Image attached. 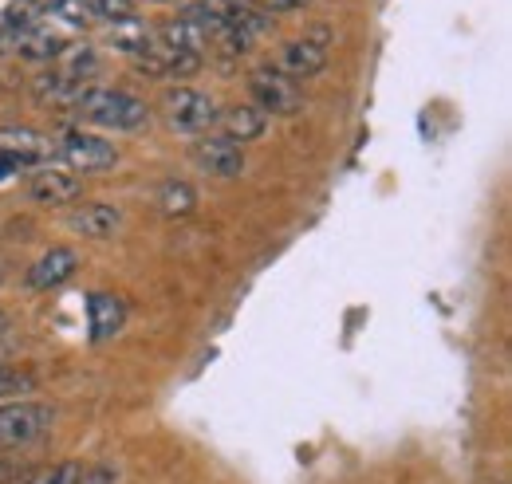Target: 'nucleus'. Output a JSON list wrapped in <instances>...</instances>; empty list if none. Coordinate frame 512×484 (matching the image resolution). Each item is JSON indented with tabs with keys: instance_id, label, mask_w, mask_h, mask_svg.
<instances>
[{
	"instance_id": "nucleus-1",
	"label": "nucleus",
	"mask_w": 512,
	"mask_h": 484,
	"mask_svg": "<svg viewBox=\"0 0 512 484\" xmlns=\"http://www.w3.org/2000/svg\"><path fill=\"white\" fill-rule=\"evenodd\" d=\"M71 111L103 130H142L150 122L146 99L130 95L123 87H103V83H87Z\"/></svg>"
},
{
	"instance_id": "nucleus-2",
	"label": "nucleus",
	"mask_w": 512,
	"mask_h": 484,
	"mask_svg": "<svg viewBox=\"0 0 512 484\" xmlns=\"http://www.w3.org/2000/svg\"><path fill=\"white\" fill-rule=\"evenodd\" d=\"M158 107H162V119H166V126L174 134H193V138L213 134L217 130V115H221L213 95H205L197 87H166Z\"/></svg>"
},
{
	"instance_id": "nucleus-3",
	"label": "nucleus",
	"mask_w": 512,
	"mask_h": 484,
	"mask_svg": "<svg viewBox=\"0 0 512 484\" xmlns=\"http://www.w3.org/2000/svg\"><path fill=\"white\" fill-rule=\"evenodd\" d=\"M56 425V410L44 402H4L0 406V453L40 441Z\"/></svg>"
},
{
	"instance_id": "nucleus-4",
	"label": "nucleus",
	"mask_w": 512,
	"mask_h": 484,
	"mask_svg": "<svg viewBox=\"0 0 512 484\" xmlns=\"http://www.w3.org/2000/svg\"><path fill=\"white\" fill-rule=\"evenodd\" d=\"M56 154H60V162H64L67 170H75V174H107L119 162L115 142H107V138H99L91 130H67L64 138H60V146H56Z\"/></svg>"
},
{
	"instance_id": "nucleus-5",
	"label": "nucleus",
	"mask_w": 512,
	"mask_h": 484,
	"mask_svg": "<svg viewBox=\"0 0 512 484\" xmlns=\"http://www.w3.org/2000/svg\"><path fill=\"white\" fill-rule=\"evenodd\" d=\"M249 95H253V107H260L268 119L272 115H296L304 107V95H300L296 79H288L276 67H253L249 71Z\"/></svg>"
},
{
	"instance_id": "nucleus-6",
	"label": "nucleus",
	"mask_w": 512,
	"mask_h": 484,
	"mask_svg": "<svg viewBox=\"0 0 512 484\" xmlns=\"http://www.w3.org/2000/svg\"><path fill=\"white\" fill-rule=\"evenodd\" d=\"M83 193V178L75 170H67L64 162H40L28 174V197L44 209H64Z\"/></svg>"
},
{
	"instance_id": "nucleus-7",
	"label": "nucleus",
	"mask_w": 512,
	"mask_h": 484,
	"mask_svg": "<svg viewBox=\"0 0 512 484\" xmlns=\"http://www.w3.org/2000/svg\"><path fill=\"white\" fill-rule=\"evenodd\" d=\"M190 158L201 174L221 178V182H229V178H241V174H245V150H241L237 142L221 138V134H201V138H193Z\"/></svg>"
},
{
	"instance_id": "nucleus-8",
	"label": "nucleus",
	"mask_w": 512,
	"mask_h": 484,
	"mask_svg": "<svg viewBox=\"0 0 512 484\" xmlns=\"http://www.w3.org/2000/svg\"><path fill=\"white\" fill-rule=\"evenodd\" d=\"M327 28H316L312 36H296L284 40L276 52V71H284L288 79H312L327 67Z\"/></svg>"
},
{
	"instance_id": "nucleus-9",
	"label": "nucleus",
	"mask_w": 512,
	"mask_h": 484,
	"mask_svg": "<svg viewBox=\"0 0 512 484\" xmlns=\"http://www.w3.org/2000/svg\"><path fill=\"white\" fill-rule=\"evenodd\" d=\"M79 264H83V256H79L71 244H52V248L28 268L24 284H28L32 292H56V288H64L67 280L79 272Z\"/></svg>"
},
{
	"instance_id": "nucleus-10",
	"label": "nucleus",
	"mask_w": 512,
	"mask_h": 484,
	"mask_svg": "<svg viewBox=\"0 0 512 484\" xmlns=\"http://www.w3.org/2000/svg\"><path fill=\"white\" fill-rule=\"evenodd\" d=\"M138 67L154 79H186V75H197L201 71V56L197 52H186V48H174L158 36H150L146 52L138 56Z\"/></svg>"
},
{
	"instance_id": "nucleus-11",
	"label": "nucleus",
	"mask_w": 512,
	"mask_h": 484,
	"mask_svg": "<svg viewBox=\"0 0 512 484\" xmlns=\"http://www.w3.org/2000/svg\"><path fill=\"white\" fill-rule=\"evenodd\" d=\"M67 225L71 233L87 237V241H111L119 229H123V213L115 205H103V201H87V205H75L67 213Z\"/></svg>"
},
{
	"instance_id": "nucleus-12",
	"label": "nucleus",
	"mask_w": 512,
	"mask_h": 484,
	"mask_svg": "<svg viewBox=\"0 0 512 484\" xmlns=\"http://www.w3.org/2000/svg\"><path fill=\"white\" fill-rule=\"evenodd\" d=\"M264 130H268V115L260 107H253V103H233V107H225L217 115V134L237 142V146L264 138Z\"/></svg>"
},
{
	"instance_id": "nucleus-13",
	"label": "nucleus",
	"mask_w": 512,
	"mask_h": 484,
	"mask_svg": "<svg viewBox=\"0 0 512 484\" xmlns=\"http://www.w3.org/2000/svg\"><path fill=\"white\" fill-rule=\"evenodd\" d=\"M123 323H127V300L123 296H115V292H91L87 296V327H91L95 343L119 335Z\"/></svg>"
},
{
	"instance_id": "nucleus-14",
	"label": "nucleus",
	"mask_w": 512,
	"mask_h": 484,
	"mask_svg": "<svg viewBox=\"0 0 512 484\" xmlns=\"http://www.w3.org/2000/svg\"><path fill=\"white\" fill-rule=\"evenodd\" d=\"M83 87H87V79H75V75H67L60 67H48L44 75H36L32 95L44 107H75V99L83 95Z\"/></svg>"
},
{
	"instance_id": "nucleus-15",
	"label": "nucleus",
	"mask_w": 512,
	"mask_h": 484,
	"mask_svg": "<svg viewBox=\"0 0 512 484\" xmlns=\"http://www.w3.org/2000/svg\"><path fill=\"white\" fill-rule=\"evenodd\" d=\"M0 154H8L20 166H40V158L48 154V138H40L28 126H0Z\"/></svg>"
},
{
	"instance_id": "nucleus-16",
	"label": "nucleus",
	"mask_w": 512,
	"mask_h": 484,
	"mask_svg": "<svg viewBox=\"0 0 512 484\" xmlns=\"http://www.w3.org/2000/svg\"><path fill=\"white\" fill-rule=\"evenodd\" d=\"M67 44H71V40H64L60 32H52L48 24H36V28H28V32L16 36V52H20L24 60H40V63L60 60V52H64Z\"/></svg>"
},
{
	"instance_id": "nucleus-17",
	"label": "nucleus",
	"mask_w": 512,
	"mask_h": 484,
	"mask_svg": "<svg viewBox=\"0 0 512 484\" xmlns=\"http://www.w3.org/2000/svg\"><path fill=\"white\" fill-rule=\"evenodd\" d=\"M150 36H154V28H146L142 20H119V24H107L103 44H107L111 52H123V56H134V60H138V56L146 52Z\"/></svg>"
},
{
	"instance_id": "nucleus-18",
	"label": "nucleus",
	"mask_w": 512,
	"mask_h": 484,
	"mask_svg": "<svg viewBox=\"0 0 512 484\" xmlns=\"http://www.w3.org/2000/svg\"><path fill=\"white\" fill-rule=\"evenodd\" d=\"M158 209H162L170 221L190 217L193 209H197V189H193L186 178H170V182H162V189H158Z\"/></svg>"
},
{
	"instance_id": "nucleus-19",
	"label": "nucleus",
	"mask_w": 512,
	"mask_h": 484,
	"mask_svg": "<svg viewBox=\"0 0 512 484\" xmlns=\"http://www.w3.org/2000/svg\"><path fill=\"white\" fill-rule=\"evenodd\" d=\"M48 12H52V0H12V4L4 8V24H0V28H8V32H28V28L44 24Z\"/></svg>"
},
{
	"instance_id": "nucleus-20",
	"label": "nucleus",
	"mask_w": 512,
	"mask_h": 484,
	"mask_svg": "<svg viewBox=\"0 0 512 484\" xmlns=\"http://www.w3.org/2000/svg\"><path fill=\"white\" fill-rule=\"evenodd\" d=\"M83 465L79 461H56L48 469H28L24 477H16L12 484H79Z\"/></svg>"
},
{
	"instance_id": "nucleus-21",
	"label": "nucleus",
	"mask_w": 512,
	"mask_h": 484,
	"mask_svg": "<svg viewBox=\"0 0 512 484\" xmlns=\"http://www.w3.org/2000/svg\"><path fill=\"white\" fill-rule=\"evenodd\" d=\"M56 20H64L67 28H91L95 24V8L91 0H52V12Z\"/></svg>"
},
{
	"instance_id": "nucleus-22",
	"label": "nucleus",
	"mask_w": 512,
	"mask_h": 484,
	"mask_svg": "<svg viewBox=\"0 0 512 484\" xmlns=\"http://www.w3.org/2000/svg\"><path fill=\"white\" fill-rule=\"evenodd\" d=\"M95 20L119 24V20H138V0H91Z\"/></svg>"
},
{
	"instance_id": "nucleus-23",
	"label": "nucleus",
	"mask_w": 512,
	"mask_h": 484,
	"mask_svg": "<svg viewBox=\"0 0 512 484\" xmlns=\"http://www.w3.org/2000/svg\"><path fill=\"white\" fill-rule=\"evenodd\" d=\"M20 386H28V374H20V370L0 363V394H12V390H20Z\"/></svg>"
},
{
	"instance_id": "nucleus-24",
	"label": "nucleus",
	"mask_w": 512,
	"mask_h": 484,
	"mask_svg": "<svg viewBox=\"0 0 512 484\" xmlns=\"http://www.w3.org/2000/svg\"><path fill=\"white\" fill-rule=\"evenodd\" d=\"M256 12H296V8H304L308 0H249Z\"/></svg>"
},
{
	"instance_id": "nucleus-25",
	"label": "nucleus",
	"mask_w": 512,
	"mask_h": 484,
	"mask_svg": "<svg viewBox=\"0 0 512 484\" xmlns=\"http://www.w3.org/2000/svg\"><path fill=\"white\" fill-rule=\"evenodd\" d=\"M79 484H115V469H107V465H99V469H83Z\"/></svg>"
},
{
	"instance_id": "nucleus-26",
	"label": "nucleus",
	"mask_w": 512,
	"mask_h": 484,
	"mask_svg": "<svg viewBox=\"0 0 512 484\" xmlns=\"http://www.w3.org/2000/svg\"><path fill=\"white\" fill-rule=\"evenodd\" d=\"M24 473H28V469H20V473H16V465H8V461H0V484H12V481H16V477H24Z\"/></svg>"
},
{
	"instance_id": "nucleus-27",
	"label": "nucleus",
	"mask_w": 512,
	"mask_h": 484,
	"mask_svg": "<svg viewBox=\"0 0 512 484\" xmlns=\"http://www.w3.org/2000/svg\"><path fill=\"white\" fill-rule=\"evenodd\" d=\"M16 170H20V162H12L8 154H0V182H8V178H12Z\"/></svg>"
},
{
	"instance_id": "nucleus-28",
	"label": "nucleus",
	"mask_w": 512,
	"mask_h": 484,
	"mask_svg": "<svg viewBox=\"0 0 512 484\" xmlns=\"http://www.w3.org/2000/svg\"><path fill=\"white\" fill-rule=\"evenodd\" d=\"M8 40H12V36H8V28H0V52L8 48Z\"/></svg>"
},
{
	"instance_id": "nucleus-29",
	"label": "nucleus",
	"mask_w": 512,
	"mask_h": 484,
	"mask_svg": "<svg viewBox=\"0 0 512 484\" xmlns=\"http://www.w3.org/2000/svg\"><path fill=\"white\" fill-rule=\"evenodd\" d=\"M4 280H8V260L0 256V284H4Z\"/></svg>"
},
{
	"instance_id": "nucleus-30",
	"label": "nucleus",
	"mask_w": 512,
	"mask_h": 484,
	"mask_svg": "<svg viewBox=\"0 0 512 484\" xmlns=\"http://www.w3.org/2000/svg\"><path fill=\"white\" fill-rule=\"evenodd\" d=\"M4 327H8V311L0 307V331H4Z\"/></svg>"
},
{
	"instance_id": "nucleus-31",
	"label": "nucleus",
	"mask_w": 512,
	"mask_h": 484,
	"mask_svg": "<svg viewBox=\"0 0 512 484\" xmlns=\"http://www.w3.org/2000/svg\"><path fill=\"white\" fill-rule=\"evenodd\" d=\"M154 4H178V0H154Z\"/></svg>"
}]
</instances>
